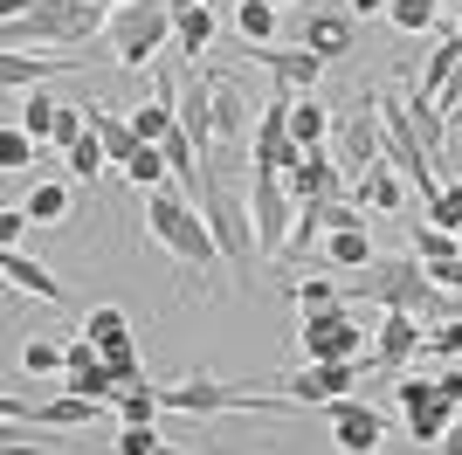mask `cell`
I'll return each mask as SVG.
<instances>
[{
  "instance_id": "816d5d0a",
  "label": "cell",
  "mask_w": 462,
  "mask_h": 455,
  "mask_svg": "<svg viewBox=\"0 0 462 455\" xmlns=\"http://www.w3.org/2000/svg\"><path fill=\"white\" fill-rule=\"evenodd\" d=\"M456 35H462V28H456Z\"/></svg>"
},
{
  "instance_id": "30bf717a",
  "label": "cell",
  "mask_w": 462,
  "mask_h": 455,
  "mask_svg": "<svg viewBox=\"0 0 462 455\" xmlns=\"http://www.w3.org/2000/svg\"><path fill=\"white\" fill-rule=\"evenodd\" d=\"M380 145H386L380 104H373V97H359V104L338 117V166H346V180H359V172L380 166Z\"/></svg>"
},
{
  "instance_id": "5b68a950",
  "label": "cell",
  "mask_w": 462,
  "mask_h": 455,
  "mask_svg": "<svg viewBox=\"0 0 462 455\" xmlns=\"http://www.w3.org/2000/svg\"><path fill=\"white\" fill-rule=\"evenodd\" d=\"M380 104V132H386V145H380V166H393L401 180H414V193H421V208L442 193V166L428 159V145L414 138V125H407V104L401 97H373Z\"/></svg>"
},
{
  "instance_id": "52a82bcc",
  "label": "cell",
  "mask_w": 462,
  "mask_h": 455,
  "mask_svg": "<svg viewBox=\"0 0 462 455\" xmlns=\"http://www.w3.org/2000/svg\"><path fill=\"white\" fill-rule=\"evenodd\" d=\"M366 331H359V311L352 303H331V311H297V345H304V366L325 359H366Z\"/></svg>"
},
{
  "instance_id": "4fadbf2b",
  "label": "cell",
  "mask_w": 462,
  "mask_h": 455,
  "mask_svg": "<svg viewBox=\"0 0 462 455\" xmlns=\"http://www.w3.org/2000/svg\"><path fill=\"white\" fill-rule=\"evenodd\" d=\"M62 394H83V400H104V407H117V386L111 366H104V352H97V339H69V366H62Z\"/></svg>"
},
{
  "instance_id": "ab89813d",
  "label": "cell",
  "mask_w": 462,
  "mask_h": 455,
  "mask_svg": "<svg viewBox=\"0 0 462 455\" xmlns=\"http://www.w3.org/2000/svg\"><path fill=\"white\" fill-rule=\"evenodd\" d=\"M104 366H111V379H117V386H132V379H145V366H138V339L111 345V352H104Z\"/></svg>"
},
{
  "instance_id": "60d3db41",
  "label": "cell",
  "mask_w": 462,
  "mask_h": 455,
  "mask_svg": "<svg viewBox=\"0 0 462 455\" xmlns=\"http://www.w3.org/2000/svg\"><path fill=\"white\" fill-rule=\"evenodd\" d=\"M428 352H435V359H462V318L428 324Z\"/></svg>"
},
{
  "instance_id": "74e56055",
  "label": "cell",
  "mask_w": 462,
  "mask_h": 455,
  "mask_svg": "<svg viewBox=\"0 0 462 455\" xmlns=\"http://www.w3.org/2000/svg\"><path fill=\"white\" fill-rule=\"evenodd\" d=\"M428 228H448V235L462 228V180H442V193L428 200Z\"/></svg>"
},
{
  "instance_id": "ffe728a7",
  "label": "cell",
  "mask_w": 462,
  "mask_h": 455,
  "mask_svg": "<svg viewBox=\"0 0 462 455\" xmlns=\"http://www.w3.org/2000/svg\"><path fill=\"white\" fill-rule=\"evenodd\" d=\"M83 111H90V132L104 138V152H111V166H132V152L145 145V138L132 132V117H125V111H104V104H83Z\"/></svg>"
},
{
  "instance_id": "f907efd6",
  "label": "cell",
  "mask_w": 462,
  "mask_h": 455,
  "mask_svg": "<svg viewBox=\"0 0 462 455\" xmlns=\"http://www.w3.org/2000/svg\"><path fill=\"white\" fill-rule=\"evenodd\" d=\"M270 7H290V0H270Z\"/></svg>"
},
{
  "instance_id": "f1b7e54d",
  "label": "cell",
  "mask_w": 462,
  "mask_h": 455,
  "mask_svg": "<svg viewBox=\"0 0 462 455\" xmlns=\"http://www.w3.org/2000/svg\"><path fill=\"white\" fill-rule=\"evenodd\" d=\"M83 339H97V352H111V345L132 339V318H125L117 303H104V311H90V318H83Z\"/></svg>"
},
{
  "instance_id": "cb8c5ba5",
  "label": "cell",
  "mask_w": 462,
  "mask_h": 455,
  "mask_svg": "<svg viewBox=\"0 0 462 455\" xmlns=\"http://www.w3.org/2000/svg\"><path fill=\"white\" fill-rule=\"evenodd\" d=\"M111 414L125 421V428H152V421L166 414V400H159V386H152V379H132V386L117 394V407H111Z\"/></svg>"
},
{
  "instance_id": "d4e9b609",
  "label": "cell",
  "mask_w": 462,
  "mask_h": 455,
  "mask_svg": "<svg viewBox=\"0 0 462 455\" xmlns=\"http://www.w3.org/2000/svg\"><path fill=\"white\" fill-rule=\"evenodd\" d=\"M331 125H338V117H331L325 104H318V97H297V104H290V138H297L304 152H318V145H325V132H331Z\"/></svg>"
},
{
  "instance_id": "f5cc1de1",
  "label": "cell",
  "mask_w": 462,
  "mask_h": 455,
  "mask_svg": "<svg viewBox=\"0 0 462 455\" xmlns=\"http://www.w3.org/2000/svg\"><path fill=\"white\" fill-rule=\"evenodd\" d=\"M456 235H462V228H456Z\"/></svg>"
},
{
  "instance_id": "f35d334b",
  "label": "cell",
  "mask_w": 462,
  "mask_h": 455,
  "mask_svg": "<svg viewBox=\"0 0 462 455\" xmlns=\"http://www.w3.org/2000/svg\"><path fill=\"white\" fill-rule=\"evenodd\" d=\"M386 21H393V28H407V35H421V28H435V0H393V7H386Z\"/></svg>"
},
{
  "instance_id": "44dd1931",
  "label": "cell",
  "mask_w": 462,
  "mask_h": 455,
  "mask_svg": "<svg viewBox=\"0 0 462 455\" xmlns=\"http://www.w3.org/2000/svg\"><path fill=\"white\" fill-rule=\"evenodd\" d=\"M352 200H359V208H373V214H393L407 200V180L393 166H373V172H359V180H352Z\"/></svg>"
},
{
  "instance_id": "f6af8a7d",
  "label": "cell",
  "mask_w": 462,
  "mask_h": 455,
  "mask_svg": "<svg viewBox=\"0 0 462 455\" xmlns=\"http://www.w3.org/2000/svg\"><path fill=\"white\" fill-rule=\"evenodd\" d=\"M428 276H435V283H442V290H456V297H462V255H456V263H435V269H428Z\"/></svg>"
},
{
  "instance_id": "b9f144b4",
  "label": "cell",
  "mask_w": 462,
  "mask_h": 455,
  "mask_svg": "<svg viewBox=\"0 0 462 455\" xmlns=\"http://www.w3.org/2000/svg\"><path fill=\"white\" fill-rule=\"evenodd\" d=\"M117 455H159V428H117Z\"/></svg>"
},
{
  "instance_id": "6da1fadb",
  "label": "cell",
  "mask_w": 462,
  "mask_h": 455,
  "mask_svg": "<svg viewBox=\"0 0 462 455\" xmlns=\"http://www.w3.org/2000/svg\"><path fill=\"white\" fill-rule=\"evenodd\" d=\"M111 28V7L97 0H0V35L7 49L21 42H56V49H83L90 35Z\"/></svg>"
},
{
  "instance_id": "9c48e42d",
  "label": "cell",
  "mask_w": 462,
  "mask_h": 455,
  "mask_svg": "<svg viewBox=\"0 0 462 455\" xmlns=\"http://www.w3.org/2000/svg\"><path fill=\"white\" fill-rule=\"evenodd\" d=\"M401 414H407V435H414V449H442V435L456 428V407H448L442 394H435V379L421 373H401Z\"/></svg>"
},
{
  "instance_id": "d590c367",
  "label": "cell",
  "mask_w": 462,
  "mask_h": 455,
  "mask_svg": "<svg viewBox=\"0 0 462 455\" xmlns=\"http://www.w3.org/2000/svg\"><path fill=\"white\" fill-rule=\"evenodd\" d=\"M290 297H297V311H331V303H346V290H338V276H304V283H290Z\"/></svg>"
},
{
  "instance_id": "83f0119b",
  "label": "cell",
  "mask_w": 462,
  "mask_h": 455,
  "mask_svg": "<svg viewBox=\"0 0 462 455\" xmlns=\"http://www.w3.org/2000/svg\"><path fill=\"white\" fill-rule=\"evenodd\" d=\"M62 214H69V187H62V180H42V187H28V221H35V228H56Z\"/></svg>"
},
{
  "instance_id": "ee69618b",
  "label": "cell",
  "mask_w": 462,
  "mask_h": 455,
  "mask_svg": "<svg viewBox=\"0 0 462 455\" xmlns=\"http://www.w3.org/2000/svg\"><path fill=\"white\" fill-rule=\"evenodd\" d=\"M21 235H28V214L7 208V214H0V248H21Z\"/></svg>"
},
{
  "instance_id": "bcb514c9",
  "label": "cell",
  "mask_w": 462,
  "mask_h": 455,
  "mask_svg": "<svg viewBox=\"0 0 462 455\" xmlns=\"http://www.w3.org/2000/svg\"><path fill=\"white\" fill-rule=\"evenodd\" d=\"M346 7H352V21H366V14H386L393 0H346Z\"/></svg>"
},
{
  "instance_id": "f546056e",
  "label": "cell",
  "mask_w": 462,
  "mask_h": 455,
  "mask_svg": "<svg viewBox=\"0 0 462 455\" xmlns=\"http://www.w3.org/2000/svg\"><path fill=\"white\" fill-rule=\"evenodd\" d=\"M180 49H187V62H200V56H208V49H214V14H208V7H187V14H180Z\"/></svg>"
},
{
  "instance_id": "681fc988",
  "label": "cell",
  "mask_w": 462,
  "mask_h": 455,
  "mask_svg": "<svg viewBox=\"0 0 462 455\" xmlns=\"http://www.w3.org/2000/svg\"><path fill=\"white\" fill-rule=\"evenodd\" d=\"M435 7H462V0H435Z\"/></svg>"
},
{
  "instance_id": "836d02e7",
  "label": "cell",
  "mask_w": 462,
  "mask_h": 455,
  "mask_svg": "<svg viewBox=\"0 0 462 455\" xmlns=\"http://www.w3.org/2000/svg\"><path fill=\"white\" fill-rule=\"evenodd\" d=\"M62 159H69V172H77V180H83V187H90V180H97V172H104V166H111V152H104V138H97V132H83V138H77V145H69V152H62Z\"/></svg>"
},
{
  "instance_id": "c3c4849f",
  "label": "cell",
  "mask_w": 462,
  "mask_h": 455,
  "mask_svg": "<svg viewBox=\"0 0 462 455\" xmlns=\"http://www.w3.org/2000/svg\"><path fill=\"white\" fill-rule=\"evenodd\" d=\"M166 7H173V14H187V7H200V0H166Z\"/></svg>"
},
{
  "instance_id": "ac0fdd59",
  "label": "cell",
  "mask_w": 462,
  "mask_h": 455,
  "mask_svg": "<svg viewBox=\"0 0 462 455\" xmlns=\"http://www.w3.org/2000/svg\"><path fill=\"white\" fill-rule=\"evenodd\" d=\"M456 62H462V35H442V42H435V56L421 62V76H414V90H407V97H428V104H442L448 83H456Z\"/></svg>"
},
{
  "instance_id": "7a4b0ae2",
  "label": "cell",
  "mask_w": 462,
  "mask_h": 455,
  "mask_svg": "<svg viewBox=\"0 0 462 455\" xmlns=\"http://www.w3.org/2000/svg\"><path fill=\"white\" fill-rule=\"evenodd\" d=\"M145 235H152L166 255H180L193 276L228 269V255H221V242H214L208 214H200V200H193V193H180V187H152V200H145Z\"/></svg>"
},
{
  "instance_id": "1f68e13d",
  "label": "cell",
  "mask_w": 462,
  "mask_h": 455,
  "mask_svg": "<svg viewBox=\"0 0 462 455\" xmlns=\"http://www.w3.org/2000/svg\"><path fill=\"white\" fill-rule=\"evenodd\" d=\"M235 28H242L249 49H263V42L276 35V7H270V0H242V7H235Z\"/></svg>"
},
{
  "instance_id": "e575fe53",
  "label": "cell",
  "mask_w": 462,
  "mask_h": 455,
  "mask_svg": "<svg viewBox=\"0 0 462 455\" xmlns=\"http://www.w3.org/2000/svg\"><path fill=\"white\" fill-rule=\"evenodd\" d=\"M69 366V345H56V339H28L21 345V373L35 379V373H62Z\"/></svg>"
},
{
  "instance_id": "7c38bea8",
  "label": "cell",
  "mask_w": 462,
  "mask_h": 455,
  "mask_svg": "<svg viewBox=\"0 0 462 455\" xmlns=\"http://www.w3.org/2000/svg\"><path fill=\"white\" fill-rule=\"evenodd\" d=\"M331 441L338 455H380L386 449V414L366 400H331Z\"/></svg>"
},
{
  "instance_id": "5bb4252c",
  "label": "cell",
  "mask_w": 462,
  "mask_h": 455,
  "mask_svg": "<svg viewBox=\"0 0 462 455\" xmlns=\"http://www.w3.org/2000/svg\"><path fill=\"white\" fill-rule=\"evenodd\" d=\"M0 414L14 421H28V428H90L97 414H104V400H83V394H62V400H42V407H28L21 394H7L0 400Z\"/></svg>"
},
{
  "instance_id": "7dc6e473",
  "label": "cell",
  "mask_w": 462,
  "mask_h": 455,
  "mask_svg": "<svg viewBox=\"0 0 462 455\" xmlns=\"http://www.w3.org/2000/svg\"><path fill=\"white\" fill-rule=\"evenodd\" d=\"M442 455H462V407H456V428L442 435Z\"/></svg>"
},
{
  "instance_id": "d6a6232c",
  "label": "cell",
  "mask_w": 462,
  "mask_h": 455,
  "mask_svg": "<svg viewBox=\"0 0 462 455\" xmlns=\"http://www.w3.org/2000/svg\"><path fill=\"white\" fill-rule=\"evenodd\" d=\"M407 255H421L428 269H435V263H456V255H462V235H448V228H414V248H407Z\"/></svg>"
},
{
  "instance_id": "9a60e30c",
  "label": "cell",
  "mask_w": 462,
  "mask_h": 455,
  "mask_svg": "<svg viewBox=\"0 0 462 455\" xmlns=\"http://www.w3.org/2000/svg\"><path fill=\"white\" fill-rule=\"evenodd\" d=\"M421 345H428V331H421L414 311H386L380 331H373V366H380V373H407V359H414Z\"/></svg>"
},
{
  "instance_id": "d6986e66",
  "label": "cell",
  "mask_w": 462,
  "mask_h": 455,
  "mask_svg": "<svg viewBox=\"0 0 462 455\" xmlns=\"http://www.w3.org/2000/svg\"><path fill=\"white\" fill-rule=\"evenodd\" d=\"M0 269H7V283H14V290H28V297L56 303V311L69 303V297H62V283H56V276H49V269H42L35 255H21V248H0Z\"/></svg>"
},
{
  "instance_id": "277c9868",
  "label": "cell",
  "mask_w": 462,
  "mask_h": 455,
  "mask_svg": "<svg viewBox=\"0 0 462 455\" xmlns=\"http://www.w3.org/2000/svg\"><path fill=\"white\" fill-rule=\"evenodd\" d=\"M104 35H111V56L125 62V70H152V56L166 49V35H180V14L166 0H125Z\"/></svg>"
},
{
  "instance_id": "4316f807",
  "label": "cell",
  "mask_w": 462,
  "mask_h": 455,
  "mask_svg": "<svg viewBox=\"0 0 462 455\" xmlns=\"http://www.w3.org/2000/svg\"><path fill=\"white\" fill-rule=\"evenodd\" d=\"M28 138H56V125H62V104L49 90H28V104H21V117H14Z\"/></svg>"
},
{
  "instance_id": "e0dca14e",
  "label": "cell",
  "mask_w": 462,
  "mask_h": 455,
  "mask_svg": "<svg viewBox=\"0 0 462 455\" xmlns=\"http://www.w3.org/2000/svg\"><path fill=\"white\" fill-rule=\"evenodd\" d=\"M249 62H263L276 90H297V97H310V83H318V76L331 70V62H318V56H310V49H276V42H263V49H249Z\"/></svg>"
},
{
  "instance_id": "603a6c76",
  "label": "cell",
  "mask_w": 462,
  "mask_h": 455,
  "mask_svg": "<svg viewBox=\"0 0 462 455\" xmlns=\"http://www.w3.org/2000/svg\"><path fill=\"white\" fill-rule=\"evenodd\" d=\"M56 70H77V62H42V56H28V49H7V56H0V83H7V90H42Z\"/></svg>"
},
{
  "instance_id": "484cf974",
  "label": "cell",
  "mask_w": 462,
  "mask_h": 455,
  "mask_svg": "<svg viewBox=\"0 0 462 455\" xmlns=\"http://www.w3.org/2000/svg\"><path fill=\"white\" fill-rule=\"evenodd\" d=\"M373 366V352L366 359H325V366H310L318 373V386H325V400H352V386H359V373Z\"/></svg>"
},
{
  "instance_id": "2e32d148",
  "label": "cell",
  "mask_w": 462,
  "mask_h": 455,
  "mask_svg": "<svg viewBox=\"0 0 462 455\" xmlns=\"http://www.w3.org/2000/svg\"><path fill=\"white\" fill-rule=\"evenodd\" d=\"M325 255L338 269H366L373 263V242H366V221H359V200H338V208H331V228H325Z\"/></svg>"
},
{
  "instance_id": "4dcf8cb0",
  "label": "cell",
  "mask_w": 462,
  "mask_h": 455,
  "mask_svg": "<svg viewBox=\"0 0 462 455\" xmlns=\"http://www.w3.org/2000/svg\"><path fill=\"white\" fill-rule=\"evenodd\" d=\"M125 172H132L138 187H173V159H166V145H138Z\"/></svg>"
},
{
  "instance_id": "8fae6325",
  "label": "cell",
  "mask_w": 462,
  "mask_h": 455,
  "mask_svg": "<svg viewBox=\"0 0 462 455\" xmlns=\"http://www.w3.org/2000/svg\"><path fill=\"white\" fill-rule=\"evenodd\" d=\"M352 42H359L352 7H304V21H297V49H310L318 62H346Z\"/></svg>"
},
{
  "instance_id": "7402d4cb",
  "label": "cell",
  "mask_w": 462,
  "mask_h": 455,
  "mask_svg": "<svg viewBox=\"0 0 462 455\" xmlns=\"http://www.w3.org/2000/svg\"><path fill=\"white\" fill-rule=\"evenodd\" d=\"M407 125H414V138L428 145V159H435V166H448V117H442V104L407 97Z\"/></svg>"
},
{
  "instance_id": "ba28073f",
  "label": "cell",
  "mask_w": 462,
  "mask_h": 455,
  "mask_svg": "<svg viewBox=\"0 0 462 455\" xmlns=\"http://www.w3.org/2000/svg\"><path fill=\"white\" fill-rule=\"evenodd\" d=\"M249 214H255L263 263H276V255L290 248V228H297V200H290L283 172H249Z\"/></svg>"
},
{
  "instance_id": "8992f818",
  "label": "cell",
  "mask_w": 462,
  "mask_h": 455,
  "mask_svg": "<svg viewBox=\"0 0 462 455\" xmlns=\"http://www.w3.org/2000/svg\"><path fill=\"white\" fill-rule=\"evenodd\" d=\"M200 214H208V228H214V242H221V255H228V269L235 276H249L255 263H263V242H255V214H249V200H242V187H200Z\"/></svg>"
},
{
  "instance_id": "3957f363",
  "label": "cell",
  "mask_w": 462,
  "mask_h": 455,
  "mask_svg": "<svg viewBox=\"0 0 462 455\" xmlns=\"http://www.w3.org/2000/svg\"><path fill=\"white\" fill-rule=\"evenodd\" d=\"M166 414H290L283 394H263V386H235V379H208V373H187L173 386H159Z\"/></svg>"
},
{
  "instance_id": "7bdbcfd3",
  "label": "cell",
  "mask_w": 462,
  "mask_h": 455,
  "mask_svg": "<svg viewBox=\"0 0 462 455\" xmlns=\"http://www.w3.org/2000/svg\"><path fill=\"white\" fill-rule=\"evenodd\" d=\"M435 394H442L448 407H462V359H442V373H435Z\"/></svg>"
},
{
  "instance_id": "8d00e7d4",
  "label": "cell",
  "mask_w": 462,
  "mask_h": 455,
  "mask_svg": "<svg viewBox=\"0 0 462 455\" xmlns=\"http://www.w3.org/2000/svg\"><path fill=\"white\" fill-rule=\"evenodd\" d=\"M35 145L42 138H28L21 125H7V132H0V166L7 172H35Z\"/></svg>"
}]
</instances>
